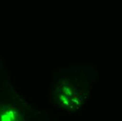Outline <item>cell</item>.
Listing matches in <instances>:
<instances>
[{
	"mask_svg": "<svg viewBox=\"0 0 122 121\" xmlns=\"http://www.w3.org/2000/svg\"><path fill=\"white\" fill-rule=\"evenodd\" d=\"M19 118L18 113L15 111L8 110L1 113L0 120L1 121H16Z\"/></svg>",
	"mask_w": 122,
	"mask_h": 121,
	"instance_id": "6da1fadb",
	"label": "cell"
}]
</instances>
